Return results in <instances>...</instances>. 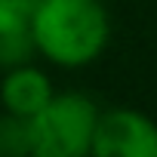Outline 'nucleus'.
I'll list each match as a JSON object with an SVG mask.
<instances>
[{
	"mask_svg": "<svg viewBox=\"0 0 157 157\" xmlns=\"http://www.w3.org/2000/svg\"><path fill=\"white\" fill-rule=\"evenodd\" d=\"M31 154V126L28 117L0 114V157H28Z\"/></svg>",
	"mask_w": 157,
	"mask_h": 157,
	"instance_id": "5",
	"label": "nucleus"
},
{
	"mask_svg": "<svg viewBox=\"0 0 157 157\" xmlns=\"http://www.w3.org/2000/svg\"><path fill=\"white\" fill-rule=\"evenodd\" d=\"M90 154L96 157H157V123L136 108L99 111Z\"/></svg>",
	"mask_w": 157,
	"mask_h": 157,
	"instance_id": "3",
	"label": "nucleus"
},
{
	"mask_svg": "<svg viewBox=\"0 0 157 157\" xmlns=\"http://www.w3.org/2000/svg\"><path fill=\"white\" fill-rule=\"evenodd\" d=\"M52 80L49 74L40 71L34 62L28 65H19V68H10L0 80V105L10 114H19V117H34L49 99H52Z\"/></svg>",
	"mask_w": 157,
	"mask_h": 157,
	"instance_id": "4",
	"label": "nucleus"
},
{
	"mask_svg": "<svg viewBox=\"0 0 157 157\" xmlns=\"http://www.w3.org/2000/svg\"><path fill=\"white\" fill-rule=\"evenodd\" d=\"M99 105L86 93H52L28 120L34 157H83L93 151Z\"/></svg>",
	"mask_w": 157,
	"mask_h": 157,
	"instance_id": "2",
	"label": "nucleus"
},
{
	"mask_svg": "<svg viewBox=\"0 0 157 157\" xmlns=\"http://www.w3.org/2000/svg\"><path fill=\"white\" fill-rule=\"evenodd\" d=\"M37 10V0H0V34L28 31Z\"/></svg>",
	"mask_w": 157,
	"mask_h": 157,
	"instance_id": "7",
	"label": "nucleus"
},
{
	"mask_svg": "<svg viewBox=\"0 0 157 157\" xmlns=\"http://www.w3.org/2000/svg\"><path fill=\"white\" fill-rule=\"evenodd\" d=\"M37 56L74 71L93 65L111 40V19L102 0H37L31 19Z\"/></svg>",
	"mask_w": 157,
	"mask_h": 157,
	"instance_id": "1",
	"label": "nucleus"
},
{
	"mask_svg": "<svg viewBox=\"0 0 157 157\" xmlns=\"http://www.w3.org/2000/svg\"><path fill=\"white\" fill-rule=\"evenodd\" d=\"M34 56H37V46H34L31 28L28 31H6V34H0V68L3 71L28 65V62H34Z\"/></svg>",
	"mask_w": 157,
	"mask_h": 157,
	"instance_id": "6",
	"label": "nucleus"
}]
</instances>
